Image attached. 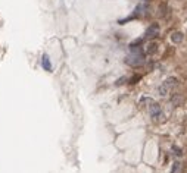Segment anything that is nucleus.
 I'll use <instances>...</instances> for the list:
<instances>
[{
  "label": "nucleus",
  "instance_id": "3",
  "mask_svg": "<svg viewBox=\"0 0 187 173\" xmlns=\"http://www.w3.org/2000/svg\"><path fill=\"white\" fill-rule=\"evenodd\" d=\"M149 113L152 116L153 119H158V117H161L162 116V109H161V104H158V103H150V106H149Z\"/></svg>",
  "mask_w": 187,
  "mask_h": 173
},
{
  "label": "nucleus",
  "instance_id": "9",
  "mask_svg": "<svg viewBox=\"0 0 187 173\" xmlns=\"http://www.w3.org/2000/svg\"><path fill=\"white\" fill-rule=\"evenodd\" d=\"M172 151H174V156H181V154H183L181 148H180V147H177V145H174V147H172Z\"/></svg>",
  "mask_w": 187,
  "mask_h": 173
},
{
  "label": "nucleus",
  "instance_id": "7",
  "mask_svg": "<svg viewBox=\"0 0 187 173\" xmlns=\"http://www.w3.org/2000/svg\"><path fill=\"white\" fill-rule=\"evenodd\" d=\"M172 104H174V106H180V104H183V95L178 94V92H175V94H174V97H172Z\"/></svg>",
  "mask_w": 187,
  "mask_h": 173
},
{
  "label": "nucleus",
  "instance_id": "5",
  "mask_svg": "<svg viewBox=\"0 0 187 173\" xmlns=\"http://www.w3.org/2000/svg\"><path fill=\"white\" fill-rule=\"evenodd\" d=\"M41 66L44 71L52 72V62H50V57H49L47 54H43L41 56Z\"/></svg>",
  "mask_w": 187,
  "mask_h": 173
},
{
  "label": "nucleus",
  "instance_id": "6",
  "mask_svg": "<svg viewBox=\"0 0 187 173\" xmlns=\"http://www.w3.org/2000/svg\"><path fill=\"white\" fill-rule=\"evenodd\" d=\"M171 40H172V43H175V44H178V43L183 41V34L178 33V31H175V33H172V35H171Z\"/></svg>",
  "mask_w": 187,
  "mask_h": 173
},
{
  "label": "nucleus",
  "instance_id": "11",
  "mask_svg": "<svg viewBox=\"0 0 187 173\" xmlns=\"http://www.w3.org/2000/svg\"><path fill=\"white\" fill-rule=\"evenodd\" d=\"M125 79H127V78H121V79H118V81H117V85H122Z\"/></svg>",
  "mask_w": 187,
  "mask_h": 173
},
{
  "label": "nucleus",
  "instance_id": "4",
  "mask_svg": "<svg viewBox=\"0 0 187 173\" xmlns=\"http://www.w3.org/2000/svg\"><path fill=\"white\" fill-rule=\"evenodd\" d=\"M158 34H159V25L152 24L147 29H146L145 37H147V38H153V37H155V35H158Z\"/></svg>",
  "mask_w": 187,
  "mask_h": 173
},
{
  "label": "nucleus",
  "instance_id": "1",
  "mask_svg": "<svg viewBox=\"0 0 187 173\" xmlns=\"http://www.w3.org/2000/svg\"><path fill=\"white\" fill-rule=\"evenodd\" d=\"M125 63L131 67H138L145 63V53L140 47H130V54L125 57Z\"/></svg>",
  "mask_w": 187,
  "mask_h": 173
},
{
  "label": "nucleus",
  "instance_id": "2",
  "mask_svg": "<svg viewBox=\"0 0 187 173\" xmlns=\"http://www.w3.org/2000/svg\"><path fill=\"white\" fill-rule=\"evenodd\" d=\"M177 82H178V81H177V78H174V76L167 78V79L161 84V87H159V94H161V95H167V94L177 85Z\"/></svg>",
  "mask_w": 187,
  "mask_h": 173
},
{
  "label": "nucleus",
  "instance_id": "10",
  "mask_svg": "<svg viewBox=\"0 0 187 173\" xmlns=\"http://www.w3.org/2000/svg\"><path fill=\"white\" fill-rule=\"evenodd\" d=\"M180 170V163L178 161H175L174 163V166H172V170H171V173H177Z\"/></svg>",
  "mask_w": 187,
  "mask_h": 173
},
{
  "label": "nucleus",
  "instance_id": "8",
  "mask_svg": "<svg viewBox=\"0 0 187 173\" xmlns=\"http://www.w3.org/2000/svg\"><path fill=\"white\" fill-rule=\"evenodd\" d=\"M156 50H158V44L156 43H149L147 44V49H146V53L147 54H153Z\"/></svg>",
  "mask_w": 187,
  "mask_h": 173
}]
</instances>
